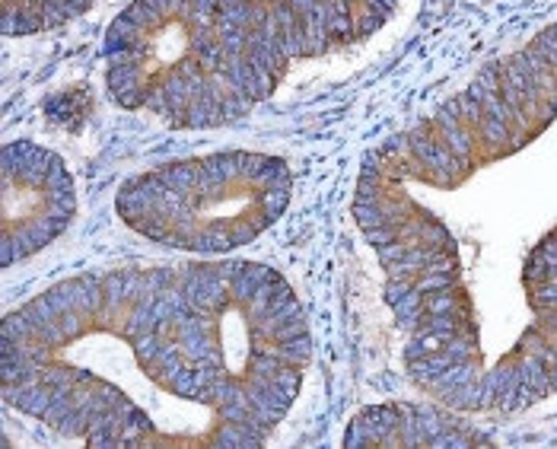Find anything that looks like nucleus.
I'll list each match as a JSON object with an SVG mask.
<instances>
[{
    "instance_id": "obj_2",
    "label": "nucleus",
    "mask_w": 557,
    "mask_h": 449,
    "mask_svg": "<svg viewBox=\"0 0 557 449\" xmlns=\"http://www.w3.org/2000/svg\"><path fill=\"white\" fill-rule=\"evenodd\" d=\"M157 338L172 389L261 447L297 402L309 325L277 271L256 262L163 269Z\"/></svg>"
},
{
    "instance_id": "obj_7",
    "label": "nucleus",
    "mask_w": 557,
    "mask_h": 449,
    "mask_svg": "<svg viewBox=\"0 0 557 449\" xmlns=\"http://www.w3.org/2000/svg\"><path fill=\"white\" fill-rule=\"evenodd\" d=\"M96 0H3V33L36 36L84 16Z\"/></svg>"
},
{
    "instance_id": "obj_4",
    "label": "nucleus",
    "mask_w": 557,
    "mask_h": 449,
    "mask_svg": "<svg viewBox=\"0 0 557 449\" xmlns=\"http://www.w3.org/2000/svg\"><path fill=\"white\" fill-rule=\"evenodd\" d=\"M290 188L294 176L281 157L230 150L134 176L119 191V217L150 242L226 255L284 217Z\"/></svg>"
},
{
    "instance_id": "obj_6",
    "label": "nucleus",
    "mask_w": 557,
    "mask_h": 449,
    "mask_svg": "<svg viewBox=\"0 0 557 449\" xmlns=\"http://www.w3.org/2000/svg\"><path fill=\"white\" fill-rule=\"evenodd\" d=\"M0 229L3 265L23 262L51 246L77 214V185L64 160L29 140L3 147Z\"/></svg>"
},
{
    "instance_id": "obj_5",
    "label": "nucleus",
    "mask_w": 557,
    "mask_h": 449,
    "mask_svg": "<svg viewBox=\"0 0 557 449\" xmlns=\"http://www.w3.org/2000/svg\"><path fill=\"white\" fill-rule=\"evenodd\" d=\"M398 0H223L233 23L281 67L376 33Z\"/></svg>"
},
{
    "instance_id": "obj_1",
    "label": "nucleus",
    "mask_w": 557,
    "mask_h": 449,
    "mask_svg": "<svg viewBox=\"0 0 557 449\" xmlns=\"http://www.w3.org/2000/svg\"><path fill=\"white\" fill-rule=\"evenodd\" d=\"M163 269L71 277L3 319V402L89 447H239L172 389L157 338Z\"/></svg>"
},
{
    "instance_id": "obj_3",
    "label": "nucleus",
    "mask_w": 557,
    "mask_h": 449,
    "mask_svg": "<svg viewBox=\"0 0 557 449\" xmlns=\"http://www.w3.org/2000/svg\"><path fill=\"white\" fill-rule=\"evenodd\" d=\"M102 58L112 99L172 128L233 125L287 74L223 0H131L106 33Z\"/></svg>"
}]
</instances>
